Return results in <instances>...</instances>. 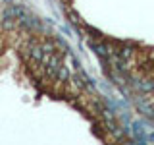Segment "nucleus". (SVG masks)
I'll return each mask as SVG.
<instances>
[{
  "label": "nucleus",
  "instance_id": "nucleus-1",
  "mask_svg": "<svg viewBox=\"0 0 154 145\" xmlns=\"http://www.w3.org/2000/svg\"><path fill=\"white\" fill-rule=\"evenodd\" d=\"M67 77H69V72H67V68L60 66V70H58V74H56V79H60V81H66Z\"/></svg>",
  "mask_w": 154,
  "mask_h": 145
}]
</instances>
